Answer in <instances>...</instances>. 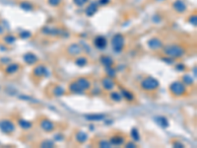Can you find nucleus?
<instances>
[{
    "instance_id": "f257e3e1",
    "label": "nucleus",
    "mask_w": 197,
    "mask_h": 148,
    "mask_svg": "<svg viewBox=\"0 0 197 148\" xmlns=\"http://www.w3.org/2000/svg\"><path fill=\"white\" fill-rule=\"evenodd\" d=\"M164 52L167 56H172V58H181V56H182L184 54L183 48L181 45H178V44L167 45Z\"/></svg>"
},
{
    "instance_id": "f03ea898",
    "label": "nucleus",
    "mask_w": 197,
    "mask_h": 148,
    "mask_svg": "<svg viewBox=\"0 0 197 148\" xmlns=\"http://www.w3.org/2000/svg\"><path fill=\"white\" fill-rule=\"evenodd\" d=\"M170 91L172 92V95L179 97V96H182L185 94V92H186V88H185V85L183 83L176 81L171 84Z\"/></svg>"
},
{
    "instance_id": "7ed1b4c3",
    "label": "nucleus",
    "mask_w": 197,
    "mask_h": 148,
    "mask_svg": "<svg viewBox=\"0 0 197 148\" xmlns=\"http://www.w3.org/2000/svg\"><path fill=\"white\" fill-rule=\"evenodd\" d=\"M112 44L114 52L120 53L124 48V37L121 34H117L112 39Z\"/></svg>"
},
{
    "instance_id": "20e7f679",
    "label": "nucleus",
    "mask_w": 197,
    "mask_h": 148,
    "mask_svg": "<svg viewBox=\"0 0 197 148\" xmlns=\"http://www.w3.org/2000/svg\"><path fill=\"white\" fill-rule=\"evenodd\" d=\"M141 87L146 91H153L159 87V82L153 77H147L142 81Z\"/></svg>"
},
{
    "instance_id": "39448f33",
    "label": "nucleus",
    "mask_w": 197,
    "mask_h": 148,
    "mask_svg": "<svg viewBox=\"0 0 197 148\" xmlns=\"http://www.w3.org/2000/svg\"><path fill=\"white\" fill-rule=\"evenodd\" d=\"M0 129L4 133H12L15 130V126L9 119H2L0 121Z\"/></svg>"
},
{
    "instance_id": "423d86ee",
    "label": "nucleus",
    "mask_w": 197,
    "mask_h": 148,
    "mask_svg": "<svg viewBox=\"0 0 197 148\" xmlns=\"http://www.w3.org/2000/svg\"><path fill=\"white\" fill-rule=\"evenodd\" d=\"M94 44H95V47L98 49H105L107 48V45H108V41H107V39L105 37H103V36H98L95 39V41H94Z\"/></svg>"
},
{
    "instance_id": "0eeeda50",
    "label": "nucleus",
    "mask_w": 197,
    "mask_h": 148,
    "mask_svg": "<svg viewBox=\"0 0 197 148\" xmlns=\"http://www.w3.org/2000/svg\"><path fill=\"white\" fill-rule=\"evenodd\" d=\"M148 45L150 49H161L162 47H163V43L161 42V39H158V38H154V39H151L150 41L148 42Z\"/></svg>"
},
{
    "instance_id": "6e6552de",
    "label": "nucleus",
    "mask_w": 197,
    "mask_h": 148,
    "mask_svg": "<svg viewBox=\"0 0 197 148\" xmlns=\"http://www.w3.org/2000/svg\"><path fill=\"white\" fill-rule=\"evenodd\" d=\"M67 52H68V54L70 55H78L82 52V49H81L79 44H72L71 45H69V48L67 49Z\"/></svg>"
},
{
    "instance_id": "1a4fd4ad",
    "label": "nucleus",
    "mask_w": 197,
    "mask_h": 148,
    "mask_svg": "<svg viewBox=\"0 0 197 148\" xmlns=\"http://www.w3.org/2000/svg\"><path fill=\"white\" fill-rule=\"evenodd\" d=\"M40 127H42V128L44 130H45V132H51V130L54 129V124L53 123H51L49 119H44V121L40 122Z\"/></svg>"
},
{
    "instance_id": "9d476101",
    "label": "nucleus",
    "mask_w": 197,
    "mask_h": 148,
    "mask_svg": "<svg viewBox=\"0 0 197 148\" xmlns=\"http://www.w3.org/2000/svg\"><path fill=\"white\" fill-rule=\"evenodd\" d=\"M34 74L37 77H43V76H45L46 74H48V69H46L44 65H39L37 67H34Z\"/></svg>"
},
{
    "instance_id": "9b49d317",
    "label": "nucleus",
    "mask_w": 197,
    "mask_h": 148,
    "mask_svg": "<svg viewBox=\"0 0 197 148\" xmlns=\"http://www.w3.org/2000/svg\"><path fill=\"white\" fill-rule=\"evenodd\" d=\"M24 60L28 64H34L38 61V58L32 53H28L24 55Z\"/></svg>"
},
{
    "instance_id": "f8f14e48",
    "label": "nucleus",
    "mask_w": 197,
    "mask_h": 148,
    "mask_svg": "<svg viewBox=\"0 0 197 148\" xmlns=\"http://www.w3.org/2000/svg\"><path fill=\"white\" fill-rule=\"evenodd\" d=\"M78 83L79 86L82 88L83 91L87 90V89H89L91 87V82L88 80V79H86V78H79L78 80L76 81Z\"/></svg>"
},
{
    "instance_id": "ddd939ff",
    "label": "nucleus",
    "mask_w": 197,
    "mask_h": 148,
    "mask_svg": "<svg viewBox=\"0 0 197 148\" xmlns=\"http://www.w3.org/2000/svg\"><path fill=\"white\" fill-rule=\"evenodd\" d=\"M173 8H175L176 11H177L178 13H182L186 10V6H185V4L181 0H176V1L173 3Z\"/></svg>"
},
{
    "instance_id": "4468645a",
    "label": "nucleus",
    "mask_w": 197,
    "mask_h": 148,
    "mask_svg": "<svg viewBox=\"0 0 197 148\" xmlns=\"http://www.w3.org/2000/svg\"><path fill=\"white\" fill-rule=\"evenodd\" d=\"M103 86L107 90H112L114 87V82L112 80L111 77H106L103 79Z\"/></svg>"
},
{
    "instance_id": "2eb2a0df",
    "label": "nucleus",
    "mask_w": 197,
    "mask_h": 148,
    "mask_svg": "<svg viewBox=\"0 0 197 148\" xmlns=\"http://www.w3.org/2000/svg\"><path fill=\"white\" fill-rule=\"evenodd\" d=\"M19 64H17V63H12V64H10L8 65L6 68H5V72L8 73V74H13L15 72H17L19 70Z\"/></svg>"
},
{
    "instance_id": "dca6fc26",
    "label": "nucleus",
    "mask_w": 197,
    "mask_h": 148,
    "mask_svg": "<svg viewBox=\"0 0 197 148\" xmlns=\"http://www.w3.org/2000/svg\"><path fill=\"white\" fill-rule=\"evenodd\" d=\"M124 142V138L120 135H115L111 138V143L114 145H121Z\"/></svg>"
},
{
    "instance_id": "f3484780",
    "label": "nucleus",
    "mask_w": 197,
    "mask_h": 148,
    "mask_svg": "<svg viewBox=\"0 0 197 148\" xmlns=\"http://www.w3.org/2000/svg\"><path fill=\"white\" fill-rule=\"evenodd\" d=\"M155 121L157 122V123H159L162 127H169V122L165 117H158L155 118Z\"/></svg>"
},
{
    "instance_id": "a211bd4d",
    "label": "nucleus",
    "mask_w": 197,
    "mask_h": 148,
    "mask_svg": "<svg viewBox=\"0 0 197 148\" xmlns=\"http://www.w3.org/2000/svg\"><path fill=\"white\" fill-rule=\"evenodd\" d=\"M98 10V5H96L95 3H93L91 5H89L88 8L86 9V14L88 16H93Z\"/></svg>"
},
{
    "instance_id": "6ab92c4d",
    "label": "nucleus",
    "mask_w": 197,
    "mask_h": 148,
    "mask_svg": "<svg viewBox=\"0 0 197 148\" xmlns=\"http://www.w3.org/2000/svg\"><path fill=\"white\" fill-rule=\"evenodd\" d=\"M69 89H70V91H71V92H73V93H82L83 92L82 88L79 86L77 82L71 83L70 86H69Z\"/></svg>"
},
{
    "instance_id": "aec40b11",
    "label": "nucleus",
    "mask_w": 197,
    "mask_h": 148,
    "mask_svg": "<svg viewBox=\"0 0 197 148\" xmlns=\"http://www.w3.org/2000/svg\"><path fill=\"white\" fill-rule=\"evenodd\" d=\"M76 139L78 142H80V143H83V142H85L87 139H88V134L83 132H79L76 134Z\"/></svg>"
},
{
    "instance_id": "412c9836",
    "label": "nucleus",
    "mask_w": 197,
    "mask_h": 148,
    "mask_svg": "<svg viewBox=\"0 0 197 148\" xmlns=\"http://www.w3.org/2000/svg\"><path fill=\"white\" fill-rule=\"evenodd\" d=\"M101 62L102 63L105 65L106 67H109V66H112V63H113V61H112V59L109 58V56H102L101 58Z\"/></svg>"
},
{
    "instance_id": "4be33fe9",
    "label": "nucleus",
    "mask_w": 197,
    "mask_h": 148,
    "mask_svg": "<svg viewBox=\"0 0 197 148\" xmlns=\"http://www.w3.org/2000/svg\"><path fill=\"white\" fill-rule=\"evenodd\" d=\"M105 115H88L86 116V118L89 121H102L105 118Z\"/></svg>"
},
{
    "instance_id": "5701e85b",
    "label": "nucleus",
    "mask_w": 197,
    "mask_h": 148,
    "mask_svg": "<svg viewBox=\"0 0 197 148\" xmlns=\"http://www.w3.org/2000/svg\"><path fill=\"white\" fill-rule=\"evenodd\" d=\"M75 63H76V65L80 66V67H83L85 66L87 63H88V59H87L86 58H83V56H81V58H77L76 60H75Z\"/></svg>"
},
{
    "instance_id": "b1692460",
    "label": "nucleus",
    "mask_w": 197,
    "mask_h": 148,
    "mask_svg": "<svg viewBox=\"0 0 197 148\" xmlns=\"http://www.w3.org/2000/svg\"><path fill=\"white\" fill-rule=\"evenodd\" d=\"M121 95H122L123 98H125L127 101H132L133 100V95L129 92V91H126V90H122L121 91Z\"/></svg>"
},
{
    "instance_id": "393cba45",
    "label": "nucleus",
    "mask_w": 197,
    "mask_h": 148,
    "mask_svg": "<svg viewBox=\"0 0 197 148\" xmlns=\"http://www.w3.org/2000/svg\"><path fill=\"white\" fill-rule=\"evenodd\" d=\"M19 124H20V127H22L23 128H25V129H28V128L32 127V123L30 122H28V121H25V119H21V121H19Z\"/></svg>"
},
{
    "instance_id": "a878e982",
    "label": "nucleus",
    "mask_w": 197,
    "mask_h": 148,
    "mask_svg": "<svg viewBox=\"0 0 197 148\" xmlns=\"http://www.w3.org/2000/svg\"><path fill=\"white\" fill-rule=\"evenodd\" d=\"M139 130L137 128H133L131 132V137L134 139L135 141H139L140 140V135H139Z\"/></svg>"
},
{
    "instance_id": "bb28decb",
    "label": "nucleus",
    "mask_w": 197,
    "mask_h": 148,
    "mask_svg": "<svg viewBox=\"0 0 197 148\" xmlns=\"http://www.w3.org/2000/svg\"><path fill=\"white\" fill-rule=\"evenodd\" d=\"M106 71H107V74H108V77H114L115 76V70L113 69V68L112 66H109V67H106Z\"/></svg>"
},
{
    "instance_id": "cd10ccee",
    "label": "nucleus",
    "mask_w": 197,
    "mask_h": 148,
    "mask_svg": "<svg viewBox=\"0 0 197 148\" xmlns=\"http://www.w3.org/2000/svg\"><path fill=\"white\" fill-rule=\"evenodd\" d=\"M183 82L185 85H192L193 78H191L189 75H185V76H183Z\"/></svg>"
},
{
    "instance_id": "c85d7f7f",
    "label": "nucleus",
    "mask_w": 197,
    "mask_h": 148,
    "mask_svg": "<svg viewBox=\"0 0 197 148\" xmlns=\"http://www.w3.org/2000/svg\"><path fill=\"white\" fill-rule=\"evenodd\" d=\"M111 97L113 101H117V102H119L121 100V94H119L117 92H112L111 94Z\"/></svg>"
},
{
    "instance_id": "c756f323",
    "label": "nucleus",
    "mask_w": 197,
    "mask_h": 148,
    "mask_svg": "<svg viewBox=\"0 0 197 148\" xmlns=\"http://www.w3.org/2000/svg\"><path fill=\"white\" fill-rule=\"evenodd\" d=\"M24 3L26 6H24V5H20V7L21 8H23L24 10H26V11H31V10H33V6H32V4L31 3H28V2H23Z\"/></svg>"
},
{
    "instance_id": "7c9ffc66",
    "label": "nucleus",
    "mask_w": 197,
    "mask_h": 148,
    "mask_svg": "<svg viewBox=\"0 0 197 148\" xmlns=\"http://www.w3.org/2000/svg\"><path fill=\"white\" fill-rule=\"evenodd\" d=\"M42 146L43 147H45V148H48V147H53V142L51 140H45L42 143Z\"/></svg>"
},
{
    "instance_id": "2f4dec72",
    "label": "nucleus",
    "mask_w": 197,
    "mask_h": 148,
    "mask_svg": "<svg viewBox=\"0 0 197 148\" xmlns=\"http://www.w3.org/2000/svg\"><path fill=\"white\" fill-rule=\"evenodd\" d=\"M4 39H5V42H6L7 44H12V43H14L16 41V39H15L14 36H6L4 38Z\"/></svg>"
},
{
    "instance_id": "473e14b6",
    "label": "nucleus",
    "mask_w": 197,
    "mask_h": 148,
    "mask_svg": "<svg viewBox=\"0 0 197 148\" xmlns=\"http://www.w3.org/2000/svg\"><path fill=\"white\" fill-rule=\"evenodd\" d=\"M73 2L77 5V6H83L84 4L88 2V0H73Z\"/></svg>"
},
{
    "instance_id": "72a5a7b5",
    "label": "nucleus",
    "mask_w": 197,
    "mask_h": 148,
    "mask_svg": "<svg viewBox=\"0 0 197 148\" xmlns=\"http://www.w3.org/2000/svg\"><path fill=\"white\" fill-rule=\"evenodd\" d=\"M48 3L51 6H58L61 3V0H48Z\"/></svg>"
},
{
    "instance_id": "f704fd0d",
    "label": "nucleus",
    "mask_w": 197,
    "mask_h": 148,
    "mask_svg": "<svg viewBox=\"0 0 197 148\" xmlns=\"http://www.w3.org/2000/svg\"><path fill=\"white\" fill-rule=\"evenodd\" d=\"M100 146L101 147H111L112 143L111 142H107V141H102V142H100Z\"/></svg>"
},
{
    "instance_id": "c9c22d12",
    "label": "nucleus",
    "mask_w": 197,
    "mask_h": 148,
    "mask_svg": "<svg viewBox=\"0 0 197 148\" xmlns=\"http://www.w3.org/2000/svg\"><path fill=\"white\" fill-rule=\"evenodd\" d=\"M30 36H31V34L29 33V32H24V33H22V34H21V37H22L23 39L30 38Z\"/></svg>"
},
{
    "instance_id": "e433bc0d",
    "label": "nucleus",
    "mask_w": 197,
    "mask_h": 148,
    "mask_svg": "<svg viewBox=\"0 0 197 148\" xmlns=\"http://www.w3.org/2000/svg\"><path fill=\"white\" fill-rule=\"evenodd\" d=\"M108 2H109V0H100V1H98V4L102 5V6H105V5H107Z\"/></svg>"
},
{
    "instance_id": "4c0bfd02",
    "label": "nucleus",
    "mask_w": 197,
    "mask_h": 148,
    "mask_svg": "<svg viewBox=\"0 0 197 148\" xmlns=\"http://www.w3.org/2000/svg\"><path fill=\"white\" fill-rule=\"evenodd\" d=\"M176 69H178V70H183V69H184V66H183L182 64H178V65L176 66Z\"/></svg>"
},
{
    "instance_id": "58836bf2",
    "label": "nucleus",
    "mask_w": 197,
    "mask_h": 148,
    "mask_svg": "<svg viewBox=\"0 0 197 148\" xmlns=\"http://www.w3.org/2000/svg\"><path fill=\"white\" fill-rule=\"evenodd\" d=\"M173 146H181V147H183V145L179 143V142H175V143H173Z\"/></svg>"
},
{
    "instance_id": "ea45409f",
    "label": "nucleus",
    "mask_w": 197,
    "mask_h": 148,
    "mask_svg": "<svg viewBox=\"0 0 197 148\" xmlns=\"http://www.w3.org/2000/svg\"><path fill=\"white\" fill-rule=\"evenodd\" d=\"M127 147H129V146H132V147H135V144H133V143H128L126 145Z\"/></svg>"
},
{
    "instance_id": "a19ab883",
    "label": "nucleus",
    "mask_w": 197,
    "mask_h": 148,
    "mask_svg": "<svg viewBox=\"0 0 197 148\" xmlns=\"http://www.w3.org/2000/svg\"><path fill=\"white\" fill-rule=\"evenodd\" d=\"M3 32H4V30H3V28L0 26V35H1V34H3Z\"/></svg>"
}]
</instances>
